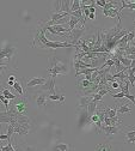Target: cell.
Listing matches in <instances>:
<instances>
[{"mask_svg": "<svg viewBox=\"0 0 135 151\" xmlns=\"http://www.w3.org/2000/svg\"><path fill=\"white\" fill-rule=\"evenodd\" d=\"M126 137H127V140H128V139H131V138L135 137V128H134V127H131V131L126 132Z\"/></svg>", "mask_w": 135, "mask_h": 151, "instance_id": "603a6c76", "label": "cell"}, {"mask_svg": "<svg viewBox=\"0 0 135 151\" xmlns=\"http://www.w3.org/2000/svg\"><path fill=\"white\" fill-rule=\"evenodd\" d=\"M89 18H90V19H94V18H96V13H90Z\"/></svg>", "mask_w": 135, "mask_h": 151, "instance_id": "d6a6232c", "label": "cell"}, {"mask_svg": "<svg viewBox=\"0 0 135 151\" xmlns=\"http://www.w3.org/2000/svg\"><path fill=\"white\" fill-rule=\"evenodd\" d=\"M133 42H135V37H134V40H133Z\"/></svg>", "mask_w": 135, "mask_h": 151, "instance_id": "e575fe53", "label": "cell"}, {"mask_svg": "<svg viewBox=\"0 0 135 151\" xmlns=\"http://www.w3.org/2000/svg\"><path fill=\"white\" fill-rule=\"evenodd\" d=\"M23 79L24 78H21L19 81H17L16 79V82H14V84H13V89L16 90V92L18 93L19 96H25V91H24V86H23Z\"/></svg>", "mask_w": 135, "mask_h": 151, "instance_id": "8fae6325", "label": "cell"}, {"mask_svg": "<svg viewBox=\"0 0 135 151\" xmlns=\"http://www.w3.org/2000/svg\"><path fill=\"white\" fill-rule=\"evenodd\" d=\"M0 151H18V150L12 145V140H9L7 145H1L0 146Z\"/></svg>", "mask_w": 135, "mask_h": 151, "instance_id": "e0dca14e", "label": "cell"}, {"mask_svg": "<svg viewBox=\"0 0 135 151\" xmlns=\"http://www.w3.org/2000/svg\"><path fill=\"white\" fill-rule=\"evenodd\" d=\"M80 10V0H73L71 5V12H75Z\"/></svg>", "mask_w": 135, "mask_h": 151, "instance_id": "d6986e66", "label": "cell"}, {"mask_svg": "<svg viewBox=\"0 0 135 151\" xmlns=\"http://www.w3.org/2000/svg\"><path fill=\"white\" fill-rule=\"evenodd\" d=\"M97 93H99V95L103 97L104 95H106V93H109V90L108 89H101V90H98V92Z\"/></svg>", "mask_w": 135, "mask_h": 151, "instance_id": "83f0119b", "label": "cell"}, {"mask_svg": "<svg viewBox=\"0 0 135 151\" xmlns=\"http://www.w3.org/2000/svg\"><path fill=\"white\" fill-rule=\"evenodd\" d=\"M7 134H0V140H7Z\"/></svg>", "mask_w": 135, "mask_h": 151, "instance_id": "4dcf8cb0", "label": "cell"}, {"mask_svg": "<svg viewBox=\"0 0 135 151\" xmlns=\"http://www.w3.org/2000/svg\"><path fill=\"white\" fill-rule=\"evenodd\" d=\"M1 95H3L6 100H9V101H10V100H11V101H12V100H16V99L18 97V96L14 95V93H12L7 88H4V89L1 90Z\"/></svg>", "mask_w": 135, "mask_h": 151, "instance_id": "9a60e30c", "label": "cell"}, {"mask_svg": "<svg viewBox=\"0 0 135 151\" xmlns=\"http://www.w3.org/2000/svg\"><path fill=\"white\" fill-rule=\"evenodd\" d=\"M79 22L80 21L78 19V18H75L73 16H69V22H68V29H69V31H72L76 25H78Z\"/></svg>", "mask_w": 135, "mask_h": 151, "instance_id": "2e32d148", "label": "cell"}, {"mask_svg": "<svg viewBox=\"0 0 135 151\" xmlns=\"http://www.w3.org/2000/svg\"><path fill=\"white\" fill-rule=\"evenodd\" d=\"M134 144H135V143H134Z\"/></svg>", "mask_w": 135, "mask_h": 151, "instance_id": "d590c367", "label": "cell"}, {"mask_svg": "<svg viewBox=\"0 0 135 151\" xmlns=\"http://www.w3.org/2000/svg\"><path fill=\"white\" fill-rule=\"evenodd\" d=\"M94 151H111V147H110V145H109L108 143H105V144H99V145L96 146Z\"/></svg>", "mask_w": 135, "mask_h": 151, "instance_id": "ac0fdd59", "label": "cell"}, {"mask_svg": "<svg viewBox=\"0 0 135 151\" xmlns=\"http://www.w3.org/2000/svg\"><path fill=\"white\" fill-rule=\"evenodd\" d=\"M47 71L50 77L56 78L59 74H67L69 72V66L66 61L55 55H51L49 58V66L47 67Z\"/></svg>", "mask_w": 135, "mask_h": 151, "instance_id": "6da1fadb", "label": "cell"}, {"mask_svg": "<svg viewBox=\"0 0 135 151\" xmlns=\"http://www.w3.org/2000/svg\"><path fill=\"white\" fill-rule=\"evenodd\" d=\"M103 14L105 17H111V18H117V23H121L122 16L121 12L119 11V9H110V10H102Z\"/></svg>", "mask_w": 135, "mask_h": 151, "instance_id": "9c48e42d", "label": "cell"}, {"mask_svg": "<svg viewBox=\"0 0 135 151\" xmlns=\"http://www.w3.org/2000/svg\"><path fill=\"white\" fill-rule=\"evenodd\" d=\"M7 142L9 140H12V136L14 134V127H13V125H11V124H9V127H7Z\"/></svg>", "mask_w": 135, "mask_h": 151, "instance_id": "ffe728a7", "label": "cell"}, {"mask_svg": "<svg viewBox=\"0 0 135 151\" xmlns=\"http://www.w3.org/2000/svg\"><path fill=\"white\" fill-rule=\"evenodd\" d=\"M124 99L129 100L133 104H135V96H134V95H130V93H126V95H124Z\"/></svg>", "mask_w": 135, "mask_h": 151, "instance_id": "d4e9b609", "label": "cell"}, {"mask_svg": "<svg viewBox=\"0 0 135 151\" xmlns=\"http://www.w3.org/2000/svg\"><path fill=\"white\" fill-rule=\"evenodd\" d=\"M47 101H48V92H44V91H40L37 93L36 96V104L38 108H42L47 104Z\"/></svg>", "mask_w": 135, "mask_h": 151, "instance_id": "ba28073f", "label": "cell"}, {"mask_svg": "<svg viewBox=\"0 0 135 151\" xmlns=\"http://www.w3.org/2000/svg\"><path fill=\"white\" fill-rule=\"evenodd\" d=\"M0 101L3 102V104L5 106V110L7 111V110H9V108H10V101H9V100H6V99L1 95V93H0Z\"/></svg>", "mask_w": 135, "mask_h": 151, "instance_id": "7402d4cb", "label": "cell"}, {"mask_svg": "<svg viewBox=\"0 0 135 151\" xmlns=\"http://www.w3.org/2000/svg\"><path fill=\"white\" fill-rule=\"evenodd\" d=\"M97 108H98V102L94 101V100L92 99V101H91V102L89 103V106H87V113H89V115L92 116L94 113H96V110H97Z\"/></svg>", "mask_w": 135, "mask_h": 151, "instance_id": "4fadbf2b", "label": "cell"}, {"mask_svg": "<svg viewBox=\"0 0 135 151\" xmlns=\"http://www.w3.org/2000/svg\"><path fill=\"white\" fill-rule=\"evenodd\" d=\"M91 101H92V96H80L79 95V102H78V106H76V110L87 109V106Z\"/></svg>", "mask_w": 135, "mask_h": 151, "instance_id": "30bf717a", "label": "cell"}, {"mask_svg": "<svg viewBox=\"0 0 135 151\" xmlns=\"http://www.w3.org/2000/svg\"><path fill=\"white\" fill-rule=\"evenodd\" d=\"M76 111H78V128H83L85 125L91 122V116L89 115L87 109H81Z\"/></svg>", "mask_w": 135, "mask_h": 151, "instance_id": "277c9868", "label": "cell"}, {"mask_svg": "<svg viewBox=\"0 0 135 151\" xmlns=\"http://www.w3.org/2000/svg\"><path fill=\"white\" fill-rule=\"evenodd\" d=\"M130 113H131V108L129 107L128 103H123L117 108V114L123 115V114H130Z\"/></svg>", "mask_w": 135, "mask_h": 151, "instance_id": "5bb4252c", "label": "cell"}, {"mask_svg": "<svg viewBox=\"0 0 135 151\" xmlns=\"http://www.w3.org/2000/svg\"><path fill=\"white\" fill-rule=\"evenodd\" d=\"M25 151H36V147L35 146H24L23 147Z\"/></svg>", "mask_w": 135, "mask_h": 151, "instance_id": "f1b7e54d", "label": "cell"}, {"mask_svg": "<svg viewBox=\"0 0 135 151\" xmlns=\"http://www.w3.org/2000/svg\"><path fill=\"white\" fill-rule=\"evenodd\" d=\"M6 84H7V85H9L10 88H11V86H13V84H14V82H11V81H7V83H6Z\"/></svg>", "mask_w": 135, "mask_h": 151, "instance_id": "836d02e7", "label": "cell"}, {"mask_svg": "<svg viewBox=\"0 0 135 151\" xmlns=\"http://www.w3.org/2000/svg\"><path fill=\"white\" fill-rule=\"evenodd\" d=\"M54 147L57 149L59 151H68L69 145H68V144H65V143H60V144H56Z\"/></svg>", "mask_w": 135, "mask_h": 151, "instance_id": "44dd1931", "label": "cell"}, {"mask_svg": "<svg viewBox=\"0 0 135 151\" xmlns=\"http://www.w3.org/2000/svg\"><path fill=\"white\" fill-rule=\"evenodd\" d=\"M46 82H47V78H44V77H35V78H31L30 81L26 82L25 88L30 89V88H34V86H41Z\"/></svg>", "mask_w": 135, "mask_h": 151, "instance_id": "52a82bcc", "label": "cell"}, {"mask_svg": "<svg viewBox=\"0 0 135 151\" xmlns=\"http://www.w3.org/2000/svg\"><path fill=\"white\" fill-rule=\"evenodd\" d=\"M41 91H44V92H48V95H54V93H57L56 91V84H55V78L53 77H49L47 78V82L41 85Z\"/></svg>", "mask_w": 135, "mask_h": 151, "instance_id": "3957f363", "label": "cell"}, {"mask_svg": "<svg viewBox=\"0 0 135 151\" xmlns=\"http://www.w3.org/2000/svg\"><path fill=\"white\" fill-rule=\"evenodd\" d=\"M110 84V88L111 89H119L120 88V82L116 79V81H115V82H111V83H109Z\"/></svg>", "mask_w": 135, "mask_h": 151, "instance_id": "484cf974", "label": "cell"}, {"mask_svg": "<svg viewBox=\"0 0 135 151\" xmlns=\"http://www.w3.org/2000/svg\"><path fill=\"white\" fill-rule=\"evenodd\" d=\"M84 32H85V28H84V27H81L80 29L74 28V29H73L72 31H69V32L67 34V36H66V39L68 40L67 42L71 43V45H73V46H76V43H78V42L81 40Z\"/></svg>", "mask_w": 135, "mask_h": 151, "instance_id": "7a4b0ae2", "label": "cell"}, {"mask_svg": "<svg viewBox=\"0 0 135 151\" xmlns=\"http://www.w3.org/2000/svg\"><path fill=\"white\" fill-rule=\"evenodd\" d=\"M122 126H105L103 125L101 128V132L103 131L105 133V137H110V136H116L121 132Z\"/></svg>", "mask_w": 135, "mask_h": 151, "instance_id": "5b68a950", "label": "cell"}, {"mask_svg": "<svg viewBox=\"0 0 135 151\" xmlns=\"http://www.w3.org/2000/svg\"><path fill=\"white\" fill-rule=\"evenodd\" d=\"M12 116L10 114V111L5 110V111H0V124H11L12 121Z\"/></svg>", "mask_w": 135, "mask_h": 151, "instance_id": "7c38bea8", "label": "cell"}, {"mask_svg": "<svg viewBox=\"0 0 135 151\" xmlns=\"http://www.w3.org/2000/svg\"><path fill=\"white\" fill-rule=\"evenodd\" d=\"M16 121L21 126L28 128L29 131H31V128L34 126V122L31 121V119L28 115H18V116H16Z\"/></svg>", "mask_w": 135, "mask_h": 151, "instance_id": "8992f818", "label": "cell"}, {"mask_svg": "<svg viewBox=\"0 0 135 151\" xmlns=\"http://www.w3.org/2000/svg\"><path fill=\"white\" fill-rule=\"evenodd\" d=\"M106 3H108V0H96V5L102 6V7H104Z\"/></svg>", "mask_w": 135, "mask_h": 151, "instance_id": "4316f807", "label": "cell"}, {"mask_svg": "<svg viewBox=\"0 0 135 151\" xmlns=\"http://www.w3.org/2000/svg\"><path fill=\"white\" fill-rule=\"evenodd\" d=\"M7 81H11V82H16V77L13 74H10L9 76V78H7Z\"/></svg>", "mask_w": 135, "mask_h": 151, "instance_id": "f546056e", "label": "cell"}, {"mask_svg": "<svg viewBox=\"0 0 135 151\" xmlns=\"http://www.w3.org/2000/svg\"><path fill=\"white\" fill-rule=\"evenodd\" d=\"M112 99H116V100H120V99H123L124 97V92H119V93H111Z\"/></svg>", "mask_w": 135, "mask_h": 151, "instance_id": "cb8c5ba5", "label": "cell"}, {"mask_svg": "<svg viewBox=\"0 0 135 151\" xmlns=\"http://www.w3.org/2000/svg\"><path fill=\"white\" fill-rule=\"evenodd\" d=\"M129 68L135 70V60H131V64H130V67H129Z\"/></svg>", "mask_w": 135, "mask_h": 151, "instance_id": "1f68e13d", "label": "cell"}]
</instances>
